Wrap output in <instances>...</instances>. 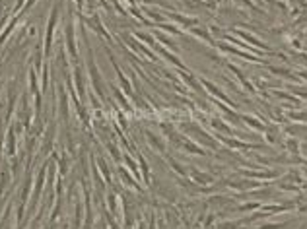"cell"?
Wrapping results in <instances>:
<instances>
[{"instance_id":"6da1fadb","label":"cell","mask_w":307,"mask_h":229,"mask_svg":"<svg viewBox=\"0 0 307 229\" xmlns=\"http://www.w3.org/2000/svg\"><path fill=\"white\" fill-rule=\"evenodd\" d=\"M179 128H181V132H183L185 136L193 138V140H195L197 144H201V146H208L210 150H218V148H220V142H218L214 136H210L206 130H203V126H201L199 122H195V120L185 118V120L179 124Z\"/></svg>"},{"instance_id":"7a4b0ae2","label":"cell","mask_w":307,"mask_h":229,"mask_svg":"<svg viewBox=\"0 0 307 229\" xmlns=\"http://www.w3.org/2000/svg\"><path fill=\"white\" fill-rule=\"evenodd\" d=\"M62 2H64V0H56V2H54L51 14H49V20H47V31H45V55H47V57L51 55L52 35H54V27H56V22H58V16H60Z\"/></svg>"},{"instance_id":"3957f363","label":"cell","mask_w":307,"mask_h":229,"mask_svg":"<svg viewBox=\"0 0 307 229\" xmlns=\"http://www.w3.org/2000/svg\"><path fill=\"white\" fill-rule=\"evenodd\" d=\"M64 37H66V53L74 62L80 60V53H78V45H76V29H74V20H72V12L68 16V22L64 25Z\"/></svg>"},{"instance_id":"277c9868","label":"cell","mask_w":307,"mask_h":229,"mask_svg":"<svg viewBox=\"0 0 307 229\" xmlns=\"http://www.w3.org/2000/svg\"><path fill=\"white\" fill-rule=\"evenodd\" d=\"M78 18H80V22H84L94 33H98V35H102L103 39L107 37L109 41H115L111 35H109V31H105L103 29V22H102V16L98 14V12H94V14H88V16H84V14H80L78 12Z\"/></svg>"},{"instance_id":"5b68a950","label":"cell","mask_w":307,"mask_h":229,"mask_svg":"<svg viewBox=\"0 0 307 229\" xmlns=\"http://www.w3.org/2000/svg\"><path fill=\"white\" fill-rule=\"evenodd\" d=\"M216 47H218L220 51H224V53L237 55V57L245 58V60H249V62H255V64H266V62H264V60H262L260 57L251 55V53H245L243 49H239V47H235V45H230V43H226V41H218V43H216Z\"/></svg>"},{"instance_id":"8992f818","label":"cell","mask_w":307,"mask_h":229,"mask_svg":"<svg viewBox=\"0 0 307 229\" xmlns=\"http://www.w3.org/2000/svg\"><path fill=\"white\" fill-rule=\"evenodd\" d=\"M201 84H205V90L210 93V95H212V97H218L222 103L230 105L231 109H235V107H237V103H235V101H231V99H230V97H228V95H226V93H224V92H222V90H220L214 82H210V80H206V78H201Z\"/></svg>"},{"instance_id":"52a82bcc","label":"cell","mask_w":307,"mask_h":229,"mask_svg":"<svg viewBox=\"0 0 307 229\" xmlns=\"http://www.w3.org/2000/svg\"><path fill=\"white\" fill-rule=\"evenodd\" d=\"M47 167H49V163L45 161L41 167H39V173H37V181H35V188H33V196H31V202H29V210L33 212L35 210V206L39 204V196H41V190H43V183H45V175H47Z\"/></svg>"},{"instance_id":"ba28073f","label":"cell","mask_w":307,"mask_h":229,"mask_svg":"<svg viewBox=\"0 0 307 229\" xmlns=\"http://www.w3.org/2000/svg\"><path fill=\"white\" fill-rule=\"evenodd\" d=\"M163 16H165V20H171V22H175L177 25H181L185 29L197 27L201 23L199 18H189V16H183V14H177V12H163Z\"/></svg>"},{"instance_id":"9c48e42d","label":"cell","mask_w":307,"mask_h":229,"mask_svg":"<svg viewBox=\"0 0 307 229\" xmlns=\"http://www.w3.org/2000/svg\"><path fill=\"white\" fill-rule=\"evenodd\" d=\"M210 126L216 130V132H220L222 136H231V138H239V132H235V128L233 126H230L224 118H220V116H212L210 118Z\"/></svg>"},{"instance_id":"30bf717a","label":"cell","mask_w":307,"mask_h":229,"mask_svg":"<svg viewBox=\"0 0 307 229\" xmlns=\"http://www.w3.org/2000/svg\"><path fill=\"white\" fill-rule=\"evenodd\" d=\"M189 177H191V179H193V183H195V184H199L201 188L212 186V184H214V181H216V177H214V175L205 173V171H199V169H195V167H191Z\"/></svg>"},{"instance_id":"8fae6325","label":"cell","mask_w":307,"mask_h":229,"mask_svg":"<svg viewBox=\"0 0 307 229\" xmlns=\"http://www.w3.org/2000/svg\"><path fill=\"white\" fill-rule=\"evenodd\" d=\"M144 138H146V142H148V146L155 150L159 156H167V152H165V140L161 138V136H157V134H154L152 130H144Z\"/></svg>"},{"instance_id":"7c38bea8","label":"cell","mask_w":307,"mask_h":229,"mask_svg":"<svg viewBox=\"0 0 307 229\" xmlns=\"http://www.w3.org/2000/svg\"><path fill=\"white\" fill-rule=\"evenodd\" d=\"M123 37H125L127 45H128V47H130L132 51H136V53H142L144 57L148 58V60H152V62H155V60H157V57H155L154 53H150V49H148V47H146L144 43H140L138 39H132V37H130V35H127V33H125Z\"/></svg>"},{"instance_id":"4fadbf2b","label":"cell","mask_w":307,"mask_h":229,"mask_svg":"<svg viewBox=\"0 0 307 229\" xmlns=\"http://www.w3.org/2000/svg\"><path fill=\"white\" fill-rule=\"evenodd\" d=\"M111 88V92H113V95H115V99H117V103L121 105V109L125 111L127 114H134V107H132V103H130V99L125 95V92H121L115 84H111L109 86Z\"/></svg>"},{"instance_id":"5bb4252c","label":"cell","mask_w":307,"mask_h":229,"mask_svg":"<svg viewBox=\"0 0 307 229\" xmlns=\"http://www.w3.org/2000/svg\"><path fill=\"white\" fill-rule=\"evenodd\" d=\"M117 171H119V177H121V181H123V183H125V184L128 186V188H132V190H136L138 194H144V192H146V190L142 188V184H140V183H138V181H136L134 177H130V173L127 171L125 167H119Z\"/></svg>"},{"instance_id":"9a60e30c","label":"cell","mask_w":307,"mask_h":229,"mask_svg":"<svg viewBox=\"0 0 307 229\" xmlns=\"http://www.w3.org/2000/svg\"><path fill=\"white\" fill-rule=\"evenodd\" d=\"M177 74H179V78L185 82V88H191V90H195L197 93H205V90L201 88V82L197 80V76H193L191 72H185V70H177Z\"/></svg>"},{"instance_id":"2e32d148","label":"cell","mask_w":307,"mask_h":229,"mask_svg":"<svg viewBox=\"0 0 307 229\" xmlns=\"http://www.w3.org/2000/svg\"><path fill=\"white\" fill-rule=\"evenodd\" d=\"M282 132H286L288 136H294V138H298V140H307V126L306 124H286V126H282Z\"/></svg>"},{"instance_id":"e0dca14e","label":"cell","mask_w":307,"mask_h":229,"mask_svg":"<svg viewBox=\"0 0 307 229\" xmlns=\"http://www.w3.org/2000/svg\"><path fill=\"white\" fill-rule=\"evenodd\" d=\"M74 86H76V92H78V97L80 99H86V82H84V72H82V66L80 64H74Z\"/></svg>"},{"instance_id":"ac0fdd59","label":"cell","mask_w":307,"mask_h":229,"mask_svg":"<svg viewBox=\"0 0 307 229\" xmlns=\"http://www.w3.org/2000/svg\"><path fill=\"white\" fill-rule=\"evenodd\" d=\"M16 130H14V126L10 124V128H8V132H6V154H8V158H16V152H18V140H16Z\"/></svg>"},{"instance_id":"d6986e66","label":"cell","mask_w":307,"mask_h":229,"mask_svg":"<svg viewBox=\"0 0 307 229\" xmlns=\"http://www.w3.org/2000/svg\"><path fill=\"white\" fill-rule=\"evenodd\" d=\"M226 66H228V68H230V70H231V72L235 74V78H237V80L241 82V86H243V88H245V90H247L249 93H255V92H256V90H255V86H253V84H251V82L247 80V78H245V74H243V72H241V70H239V68H237L235 64H231V62H228Z\"/></svg>"},{"instance_id":"ffe728a7","label":"cell","mask_w":307,"mask_h":229,"mask_svg":"<svg viewBox=\"0 0 307 229\" xmlns=\"http://www.w3.org/2000/svg\"><path fill=\"white\" fill-rule=\"evenodd\" d=\"M235 33H237L239 37H243L247 43H251L253 49H256V51H270V47H268L266 43H262V41L255 39V35H251V33H247V31H239V29H235Z\"/></svg>"},{"instance_id":"44dd1931","label":"cell","mask_w":307,"mask_h":229,"mask_svg":"<svg viewBox=\"0 0 307 229\" xmlns=\"http://www.w3.org/2000/svg\"><path fill=\"white\" fill-rule=\"evenodd\" d=\"M136 158H138V163H140V175H142V183H144V186H152V179H150V165H148L146 158H144L140 152L136 154Z\"/></svg>"},{"instance_id":"7402d4cb","label":"cell","mask_w":307,"mask_h":229,"mask_svg":"<svg viewBox=\"0 0 307 229\" xmlns=\"http://www.w3.org/2000/svg\"><path fill=\"white\" fill-rule=\"evenodd\" d=\"M282 146L286 148V152H288L290 156H300V152H302V144H300V140L294 138V136H288Z\"/></svg>"},{"instance_id":"603a6c76","label":"cell","mask_w":307,"mask_h":229,"mask_svg":"<svg viewBox=\"0 0 307 229\" xmlns=\"http://www.w3.org/2000/svg\"><path fill=\"white\" fill-rule=\"evenodd\" d=\"M241 175H245V177H255V179H274V177H280V171H276V169H270V171H266V169H262V171H247V169H241Z\"/></svg>"},{"instance_id":"cb8c5ba5","label":"cell","mask_w":307,"mask_h":229,"mask_svg":"<svg viewBox=\"0 0 307 229\" xmlns=\"http://www.w3.org/2000/svg\"><path fill=\"white\" fill-rule=\"evenodd\" d=\"M183 150L189 152V154H193V156H206L205 150H203L195 140H191L189 136H185V140H183Z\"/></svg>"},{"instance_id":"d4e9b609","label":"cell","mask_w":307,"mask_h":229,"mask_svg":"<svg viewBox=\"0 0 307 229\" xmlns=\"http://www.w3.org/2000/svg\"><path fill=\"white\" fill-rule=\"evenodd\" d=\"M58 93H60V113H62V120L68 124V118H70V113H68V97L64 93V86L58 82Z\"/></svg>"},{"instance_id":"484cf974","label":"cell","mask_w":307,"mask_h":229,"mask_svg":"<svg viewBox=\"0 0 307 229\" xmlns=\"http://www.w3.org/2000/svg\"><path fill=\"white\" fill-rule=\"evenodd\" d=\"M154 37H155V41L161 45V47H165V49H171L173 53H179V47L167 37V35H163L161 31H154Z\"/></svg>"},{"instance_id":"4316f807","label":"cell","mask_w":307,"mask_h":229,"mask_svg":"<svg viewBox=\"0 0 307 229\" xmlns=\"http://www.w3.org/2000/svg\"><path fill=\"white\" fill-rule=\"evenodd\" d=\"M189 31H191L193 35H197V37H201L203 41H206V43H208L210 47H216V41L212 39V35L208 33V29H205V27H191Z\"/></svg>"},{"instance_id":"83f0119b","label":"cell","mask_w":307,"mask_h":229,"mask_svg":"<svg viewBox=\"0 0 307 229\" xmlns=\"http://www.w3.org/2000/svg\"><path fill=\"white\" fill-rule=\"evenodd\" d=\"M134 37H138V41H142L148 49H155V45H157V41L154 39L150 33H146V31H138V29H134Z\"/></svg>"},{"instance_id":"f1b7e54d","label":"cell","mask_w":307,"mask_h":229,"mask_svg":"<svg viewBox=\"0 0 307 229\" xmlns=\"http://www.w3.org/2000/svg\"><path fill=\"white\" fill-rule=\"evenodd\" d=\"M286 118L288 120H294V122H300V124H307V109L306 111H286Z\"/></svg>"},{"instance_id":"f546056e","label":"cell","mask_w":307,"mask_h":229,"mask_svg":"<svg viewBox=\"0 0 307 229\" xmlns=\"http://www.w3.org/2000/svg\"><path fill=\"white\" fill-rule=\"evenodd\" d=\"M241 120H243V124H247V126H251V128H255V130H260V132H264V130H266V124H262L260 120H256L255 116L241 114Z\"/></svg>"},{"instance_id":"4dcf8cb0","label":"cell","mask_w":307,"mask_h":229,"mask_svg":"<svg viewBox=\"0 0 307 229\" xmlns=\"http://www.w3.org/2000/svg\"><path fill=\"white\" fill-rule=\"evenodd\" d=\"M268 68H270V72L276 74V76H282V78H288V80H300L298 74L292 72V70H288V68H276V66H268Z\"/></svg>"},{"instance_id":"1f68e13d","label":"cell","mask_w":307,"mask_h":229,"mask_svg":"<svg viewBox=\"0 0 307 229\" xmlns=\"http://www.w3.org/2000/svg\"><path fill=\"white\" fill-rule=\"evenodd\" d=\"M165 160H167V163L171 165V169L177 173L179 177H189V175H187V169H185V167H183V165H181V163H179L175 158H171V156L167 154V156H165Z\"/></svg>"},{"instance_id":"d6a6232c","label":"cell","mask_w":307,"mask_h":229,"mask_svg":"<svg viewBox=\"0 0 307 229\" xmlns=\"http://www.w3.org/2000/svg\"><path fill=\"white\" fill-rule=\"evenodd\" d=\"M107 204H109V214L113 218H119V204H117V194L115 192L107 194Z\"/></svg>"},{"instance_id":"836d02e7","label":"cell","mask_w":307,"mask_h":229,"mask_svg":"<svg viewBox=\"0 0 307 229\" xmlns=\"http://www.w3.org/2000/svg\"><path fill=\"white\" fill-rule=\"evenodd\" d=\"M96 161H98V167H100V171L103 173V179H105V183L111 186V184H113V179H111V169L107 167V161H105L103 158H98Z\"/></svg>"},{"instance_id":"e575fe53","label":"cell","mask_w":307,"mask_h":229,"mask_svg":"<svg viewBox=\"0 0 307 229\" xmlns=\"http://www.w3.org/2000/svg\"><path fill=\"white\" fill-rule=\"evenodd\" d=\"M256 208H260V202L255 200V202H245V204H239V206H235V208H231L233 212H253Z\"/></svg>"},{"instance_id":"d590c367","label":"cell","mask_w":307,"mask_h":229,"mask_svg":"<svg viewBox=\"0 0 307 229\" xmlns=\"http://www.w3.org/2000/svg\"><path fill=\"white\" fill-rule=\"evenodd\" d=\"M58 169H60V177H64V175H68V169H70V161H68V158H66V154H62V158H58Z\"/></svg>"},{"instance_id":"8d00e7d4","label":"cell","mask_w":307,"mask_h":229,"mask_svg":"<svg viewBox=\"0 0 307 229\" xmlns=\"http://www.w3.org/2000/svg\"><path fill=\"white\" fill-rule=\"evenodd\" d=\"M208 202H210V204H216L218 208H224V206H230V204H231V198H226V196H212Z\"/></svg>"},{"instance_id":"74e56055","label":"cell","mask_w":307,"mask_h":229,"mask_svg":"<svg viewBox=\"0 0 307 229\" xmlns=\"http://www.w3.org/2000/svg\"><path fill=\"white\" fill-rule=\"evenodd\" d=\"M243 226V220H235V222H222L218 229H241Z\"/></svg>"},{"instance_id":"f35d334b","label":"cell","mask_w":307,"mask_h":229,"mask_svg":"<svg viewBox=\"0 0 307 229\" xmlns=\"http://www.w3.org/2000/svg\"><path fill=\"white\" fill-rule=\"evenodd\" d=\"M292 222H284V224H262L255 229H288Z\"/></svg>"},{"instance_id":"ab89813d","label":"cell","mask_w":307,"mask_h":229,"mask_svg":"<svg viewBox=\"0 0 307 229\" xmlns=\"http://www.w3.org/2000/svg\"><path fill=\"white\" fill-rule=\"evenodd\" d=\"M296 74H298V78H300V80L307 82V70H300V72H296Z\"/></svg>"},{"instance_id":"60d3db41","label":"cell","mask_w":307,"mask_h":229,"mask_svg":"<svg viewBox=\"0 0 307 229\" xmlns=\"http://www.w3.org/2000/svg\"><path fill=\"white\" fill-rule=\"evenodd\" d=\"M136 224H138V228L136 229H146V222H144L142 218H138V220H136Z\"/></svg>"},{"instance_id":"b9f144b4","label":"cell","mask_w":307,"mask_h":229,"mask_svg":"<svg viewBox=\"0 0 307 229\" xmlns=\"http://www.w3.org/2000/svg\"><path fill=\"white\" fill-rule=\"evenodd\" d=\"M300 154H304V158H307V142L302 144V152H300Z\"/></svg>"},{"instance_id":"7bdbcfd3","label":"cell","mask_w":307,"mask_h":229,"mask_svg":"<svg viewBox=\"0 0 307 229\" xmlns=\"http://www.w3.org/2000/svg\"><path fill=\"white\" fill-rule=\"evenodd\" d=\"M127 2H128V6H136V2H138V0H127Z\"/></svg>"}]
</instances>
